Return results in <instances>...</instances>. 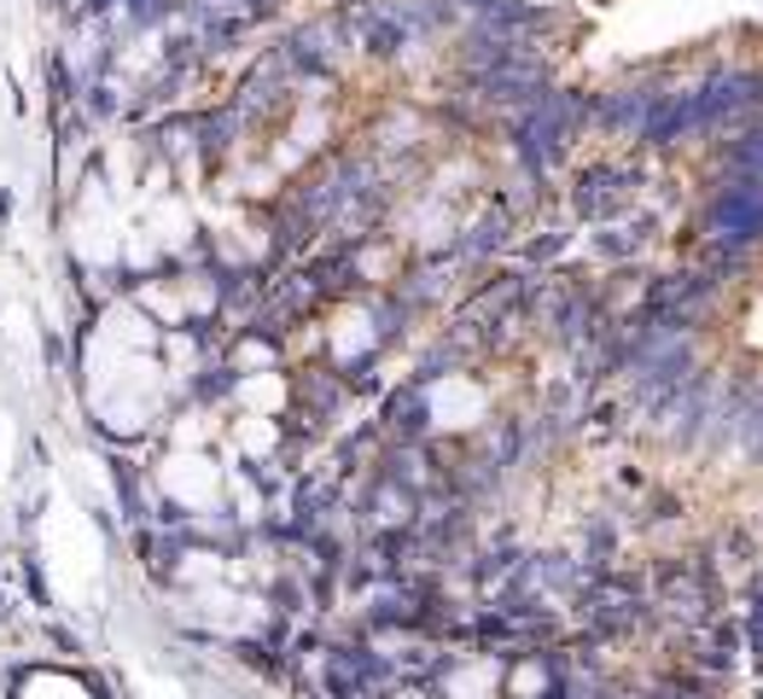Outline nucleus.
Segmentation results:
<instances>
[{
  "mask_svg": "<svg viewBox=\"0 0 763 699\" xmlns=\"http://www.w3.org/2000/svg\"><path fill=\"white\" fill-rule=\"evenodd\" d=\"M706 228L717 234V245H734V251L757 245L763 239V181L734 175L729 187H717V198L706 204Z\"/></svg>",
  "mask_w": 763,
  "mask_h": 699,
  "instance_id": "1",
  "label": "nucleus"
},
{
  "mask_svg": "<svg viewBox=\"0 0 763 699\" xmlns=\"http://www.w3.org/2000/svg\"><path fill=\"white\" fill-rule=\"evenodd\" d=\"M723 163H729V175L763 181V129H746L740 140H729V147H723Z\"/></svg>",
  "mask_w": 763,
  "mask_h": 699,
  "instance_id": "2",
  "label": "nucleus"
},
{
  "mask_svg": "<svg viewBox=\"0 0 763 699\" xmlns=\"http://www.w3.org/2000/svg\"><path fill=\"white\" fill-rule=\"evenodd\" d=\"M129 12H135V24H163L175 12V0H129Z\"/></svg>",
  "mask_w": 763,
  "mask_h": 699,
  "instance_id": "3",
  "label": "nucleus"
}]
</instances>
